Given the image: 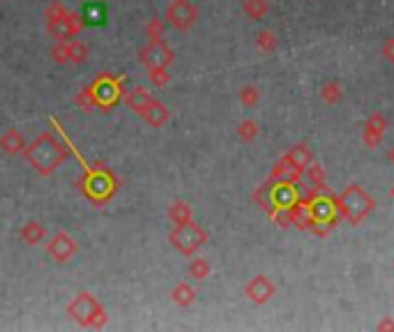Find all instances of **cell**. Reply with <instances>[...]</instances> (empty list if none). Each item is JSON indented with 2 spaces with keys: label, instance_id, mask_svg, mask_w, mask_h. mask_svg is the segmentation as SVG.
Wrapping results in <instances>:
<instances>
[{
  "label": "cell",
  "instance_id": "4",
  "mask_svg": "<svg viewBox=\"0 0 394 332\" xmlns=\"http://www.w3.org/2000/svg\"><path fill=\"white\" fill-rule=\"evenodd\" d=\"M67 314L84 328H102L104 323H107V312H104V307L97 302V298L88 291L79 293L77 298L67 305Z\"/></svg>",
  "mask_w": 394,
  "mask_h": 332
},
{
  "label": "cell",
  "instance_id": "22",
  "mask_svg": "<svg viewBox=\"0 0 394 332\" xmlns=\"http://www.w3.org/2000/svg\"><path fill=\"white\" fill-rule=\"evenodd\" d=\"M168 219L173 221V224H184V221H191V208H189V203H184V201L171 203Z\"/></svg>",
  "mask_w": 394,
  "mask_h": 332
},
{
  "label": "cell",
  "instance_id": "10",
  "mask_svg": "<svg viewBox=\"0 0 394 332\" xmlns=\"http://www.w3.org/2000/svg\"><path fill=\"white\" fill-rule=\"evenodd\" d=\"M90 88H93L95 102H97L100 109L116 106L118 100H120V95H123V90H120V79H113V77H100Z\"/></svg>",
  "mask_w": 394,
  "mask_h": 332
},
{
  "label": "cell",
  "instance_id": "14",
  "mask_svg": "<svg viewBox=\"0 0 394 332\" xmlns=\"http://www.w3.org/2000/svg\"><path fill=\"white\" fill-rule=\"evenodd\" d=\"M274 293H277V286H274L272 279L265 275H256L254 279H249L247 286H244V295H247L254 305H265L267 300L274 298Z\"/></svg>",
  "mask_w": 394,
  "mask_h": 332
},
{
  "label": "cell",
  "instance_id": "3",
  "mask_svg": "<svg viewBox=\"0 0 394 332\" xmlns=\"http://www.w3.org/2000/svg\"><path fill=\"white\" fill-rule=\"evenodd\" d=\"M337 208L339 215L344 217L348 224L358 226L360 221L367 219V215L374 210V201L371 196L358 184H348V187L341 191V196L337 198Z\"/></svg>",
  "mask_w": 394,
  "mask_h": 332
},
{
  "label": "cell",
  "instance_id": "23",
  "mask_svg": "<svg viewBox=\"0 0 394 332\" xmlns=\"http://www.w3.org/2000/svg\"><path fill=\"white\" fill-rule=\"evenodd\" d=\"M81 19H84V24H104V19H107V10H104L102 3H90V5H86Z\"/></svg>",
  "mask_w": 394,
  "mask_h": 332
},
{
  "label": "cell",
  "instance_id": "28",
  "mask_svg": "<svg viewBox=\"0 0 394 332\" xmlns=\"http://www.w3.org/2000/svg\"><path fill=\"white\" fill-rule=\"evenodd\" d=\"M187 272L194 279H207V275H210V263H207L205 258H194V261L189 263Z\"/></svg>",
  "mask_w": 394,
  "mask_h": 332
},
{
  "label": "cell",
  "instance_id": "29",
  "mask_svg": "<svg viewBox=\"0 0 394 332\" xmlns=\"http://www.w3.org/2000/svg\"><path fill=\"white\" fill-rule=\"evenodd\" d=\"M240 102L244 106H256L261 102V93H258L256 86H244L240 88Z\"/></svg>",
  "mask_w": 394,
  "mask_h": 332
},
{
  "label": "cell",
  "instance_id": "21",
  "mask_svg": "<svg viewBox=\"0 0 394 332\" xmlns=\"http://www.w3.org/2000/svg\"><path fill=\"white\" fill-rule=\"evenodd\" d=\"M242 10H244V14H247L249 19L261 21L265 14L270 12V3H267V0H244Z\"/></svg>",
  "mask_w": 394,
  "mask_h": 332
},
{
  "label": "cell",
  "instance_id": "24",
  "mask_svg": "<svg viewBox=\"0 0 394 332\" xmlns=\"http://www.w3.org/2000/svg\"><path fill=\"white\" fill-rule=\"evenodd\" d=\"M344 97V88H341L337 81H328L323 88H321V100L328 102V104H337Z\"/></svg>",
  "mask_w": 394,
  "mask_h": 332
},
{
  "label": "cell",
  "instance_id": "31",
  "mask_svg": "<svg viewBox=\"0 0 394 332\" xmlns=\"http://www.w3.org/2000/svg\"><path fill=\"white\" fill-rule=\"evenodd\" d=\"M148 31V40H161V33H164V24L159 19H150L145 26Z\"/></svg>",
  "mask_w": 394,
  "mask_h": 332
},
{
  "label": "cell",
  "instance_id": "11",
  "mask_svg": "<svg viewBox=\"0 0 394 332\" xmlns=\"http://www.w3.org/2000/svg\"><path fill=\"white\" fill-rule=\"evenodd\" d=\"M51 56L58 65H67V63H86L88 61V47L79 40H67V42H58L54 49H51Z\"/></svg>",
  "mask_w": 394,
  "mask_h": 332
},
{
  "label": "cell",
  "instance_id": "17",
  "mask_svg": "<svg viewBox=\"0 0 394 332\" xmlns=\"http://www.w3.org/2000/svg\"><path fill=\"white\" fill-rule=\"evenodd\" d=\"M141 118H143V120L150 125V127H157L159 129V127H164V125L168 122V109L161 104L159 100H155V104L148 109Z\"/></svg>",
  "mask_w": 394,
  "mask_h": 332
},
{
  "label": "cell",
  "instance_id": "25",
  "mask_svg": "<svg viewBox=\"0 0 394 332\" xmlns=\"http://www.w3.org/2000/svg\"><path fill=\"white\" fill-rule=\"evenodd\" d=\"M307 178H309L311 184H314L316 191L325 189V168L321 164H314V161H311V164L307 166Z\"/></svg>",
  "mask_w": 394,
  "mask_h": 332
},
{
  "label": "cell",
  "instance_id": "1",
  "mask_svg": "<svg viewBox=\"0 0 394 332\" xmlns=\"http://www.w3.org/2000/svg\"><path fill=\"white\" fill-rule=\"evenodd\" d=\"M24 157L40 175H51L67 159V150L51 132H44L24 148Z\"/></svg>",
  "mask_w": 394,
  "mask_h": 332
},
{
  "label": "cell",
  "instance_id": "16",
  "mask_svg": "<svg viewBox=\"0 0 394 332\" xmlns=\"http://www.w3.org/2000/svg\"><path fill=\"white\" fill-rule=\"evenodd\" d=\"M125 100H127V104H129L134 111H136L139 116H143L145 111L155 104V97L145 90V88H134V90L127 93V97H125Z\"/></svg>",
  "mask_w": 394,
  "mask_h": 332
},
{
  "label": "cell",
  "instance_id": "35",
  "mask_svg": "<svg viewBox=\"0 0 394 332\" xmlns=\"http://www.w3.org/2000/svg\"><path fill=\"white\" fill-rule=\"evenodd\" d=\"M390 161H392V164H394V148H392V150H390Z\"/></svg>",
  "mask_w": 394,
  "mask_h": 332
},
{
  "label": "cell",
  "instance_id": "2",
  "mask_svg": "<svg viewBox=\"0 0 394 332\" xmlns=\"http://www.w3.org/2000/svg\"><path fill=\"white\" fill-rule=\"evenodd\" d=\"M84 26L86 24L84 19H81V14L70 12L63 3H58V0H54V3L47 7V31L51 37H56L58 42L74 40Z\"/></svg>",
  "mask_w": 394,
  "mask_h": 332
},
{
  "label": "cell",
  "instance_id": "36",
  "mask_svg": "<svg viewBox=\"0 0 394 332\" xmlns=\"http://www.w3.org/2000/svg\"><path fill=\"white\" fill-rule=\"evenodd\" d=\"M390 196H392V198H394V187H392V189H390Z\"/></svg>",
  "mask_w": 394,
  "mask_h": 332
},
{
  "label": "cell",
  "instance_id": "7",
  "mask_svg": "<svg viewBox=\"0 0 394 332\" xmlns=\"http://www.w3.org/2000/svg\"><path fill=\"white\" fill-rule=\"evenodd\" d=\"M166 21L175 28V31L187 33L198 21L196 5L191 3V0H173V3L166 7Z\"/></svg>",
  "mask_w": 394,
  "mask_h": 332
},
{
  "label": "cell",
  "instance_id": "27",
  "mask_svg": "<svg viewBox=\"0 0 394 332\" xmlns=\"http://www.w3.org/2000/svg\"><path fill=\"white\" fill-rule=\"evenodd\" d=\"M256 44L263 54H272V51L277 49V35H274L272 31H261L256 37Z\"/></svg>",
  "mask_w": 394,
  "mask_h": 332
},
{
  "label": "cell",
  "instance_id": "33",
  "mask_svg": "<svg viewBox=\"0 0 394 332\" xmlns=\"http://www.w3.org/2000/svg\"><path fill=\"white\" fill-rule=\"evenodd\" d=\"M383 56H385V61H388V63H394V37H390V40L385 42Z\"/></svg>",
  "mask_w": 394,
  "mask_h": 332
},
{
  "label": "cell",
  "instance_id": "8",
  "mask_svg": "<svg viewBox=\"0 0 394 332\" xmlns=\"http://www.w3.org/2000/svg\"><path fill=\"white\" fill-rule=\"evenodd\" d=\"M307 208H309V215L314 219V224H328L332 226L334 219L339 217V208H337V198H330V196H311L307 198Z\"/></svg>",
  "mask_w": 394,
  "mask_h": 332
},
{
  "label": "cell",
  "instance_id": "15",
  "mask_svg": "<svg viewBox=\"0 0 394 332\" xmlns=\"http://www.w3.org/2000/svg\"><path fill=\"white\" fill-rule=\"evenodd\" d=\"M385 129H388V120H385V116L383 113H371L369 120L364 122V132H362L364 145H369V148L381 145Z\"/></svg>",
  "mask_w": 394,
  "mask_h": 332
},
{
  "label": "cell",
  "instance_id": "9",
  "mask_svg": "<svg viewBox=\"0 0 394 332\" xmlns=\"http://www.w3.org/2000/svg\"><path fill=\"white\" fill-rule=\"evenodd\" d=\"M139 58L145 68H168L173 63V51H171L164 40H150L143 49L139 51Z\"/></svg>",
  "mask_w": 394,
  "mask_h": 332
},
{
  "label": "cell",
  "instance_id": "30",
  "mask_svg": "<svg viewBox=\"0 0 394 332\" xmlns=\"http://www.w3.org/2000/svg\"><path fill=\"white\" fill-rule=\"evenodd\" d=\"M148 72H150V81L157 88H164L168 84V70L166 68H148Z\"/></svg>",
  "mask_w": 394,
  "mask_h": 332
},
{
  "label": "cell",
  "instance_id": "18",
  "mask_svg": "<svg viewBox=\"0 0 394 332\" xmlns=\"http://www.w3.org/2000/svg\"><path fill=\"white\" fill-rule=\"evenodd\" d=\"M171 300H173L178 307H191V305H194V300H196L194 286H189L187 282L175 284L173 291H171Z\"/></svg>",
  "mask_w": 394,
  "mask_h": 332
},
{
  "label": "cell",
  "instance_id": "34",
  "mask_svg": "<svg viewBox=\"0 0 394 332\" xmlns=\"http://www.w3.org/2000/svg\"><path fill=\"white\" fill-rule=\"evenodd\" d=\"M378 330H394V321H383V323H378Z\"/></svg>",
  "mask_w": 394,
  "mask_h": 332
},
{
  "label": "cell",
  "instance_id": "5",
  "mask_svg": "<svg viewBox=\"0 0 394 332\" xmlns=\"http://www.w3.org/2000/svg\"><path fill=\"white\" fill-rule=\"evenodd\" d=\"M168 240H171V245H173L180 254L191 256V254H196L198 249L205 245L207 233L196 224L194 219H191V221H184V224H175L173 231L168 233Z\"/></svg>",
  "mask_w": 394,
  "mask_h": 332
},
{
  "label": "cell",
  "instance_id": "19",
  "mask_svg": "<svg viewBox=\"0 0 394 332\" xmlns=\"http://www.w3.org/2000/svg\"><path fill=\"white\" fill-rule=\"evenodd\" d=\"M0 148H3L7 155H19V152H24L26 141L17 129H7L5 134L0 136Z\"/></svg>",
  "mask_w": 394,
  "mask_h": 332
},
{
  "label": "cell",
  "instance_id": "32",
  "mask_svg": "<svg viewBox=\"0 0 394 332\" xmlns=\"http://www.w3.org/2000/svg\"><path fill=\"white\" fill-rule=\"evenodd\" d=\"M77 102H79V106L86 109V111L93 109V106H97V102H95V95H93V88H86V90H81Z\"/></svg>",
  "mask_w": 394,
  "mask_h": 332
},
{
  "label": "cell",
  "instance_id": "12",
  "mask_svg": "<svg viewBox=\"0 0 394 332\" xmlns=\"http://www.w3.org/2000/svg\"><path fill=\"white\" fill-rule=\"evenodd\" d=\"M286 166V173L291 175V180H300V175L304 173V168H307L311 161H314V155L307 145H293L291 150H286V155L281 157Z\"/></svg>",
  "mask_w": 394,
  "mask_h": 332
},
{
  "label": "cell",
  "instance_id": "20",
  "mask_svg": "<svg viewBox=\"0 0 394 332\" xmlns=\"http://www.w3.org/2000/svg\"><path fill=\"white\" fill-rule=\"evenodd\" d=\"M21 240L26 242V245H37V242L44 240V235H47V231H44V226L40 224V221H26L24 228L19 231Z\"/></svg>",
  "mask_w": 394,
  "mask_h": 332
},
{
  "label": "cell",
  "instance_id": "26",
  "mask_svg": "<svg viewBox=\"0 0 394 332\" xmlns=\"http://www.w3.org/2000/svg\"><path fill=\"white\" fill-rule=\"evenodd\" d=\"M258 132H261V127H258L256 120H242L240 125H237V136H240L244 143L254 141V139L258 136Z\"/></svg>",
  "mask_w": 394,
  "mask_h": 332
},
{
  "label": "cell",
  "instance_id": "13",
  "mask_svg": "<svg viewBox=\"0 0 394 332\" xmlns=\"http://www.w3.org/2000/svg\"><path fill=\"white\" fill-rule=\"evenodd\" d=\"M77 252H79L77 240H74L72 235H67L65 231L56 233L54 238L47 242V254L58 263H67Z\"/></svg>",
  "mask_w": 394,
  "mask_h": 332
},
{
  "label": "cell",
  "instance_id": "6",
  "mask_svg": "<svg viewBox=\"0 0 394 332\" xmlns=\"http://www.w3.org/2000/svg\"><path fill=\"white\" fill-rule=\"evenodd\" d=\"M267 201H265V208L267 210H291L293 205L300 201V194H297V184L295 180H279L274 187L267 189Z\"/></svg>",
  "mask_w": 394,
  "mask_h": 332
}]
</instances>
